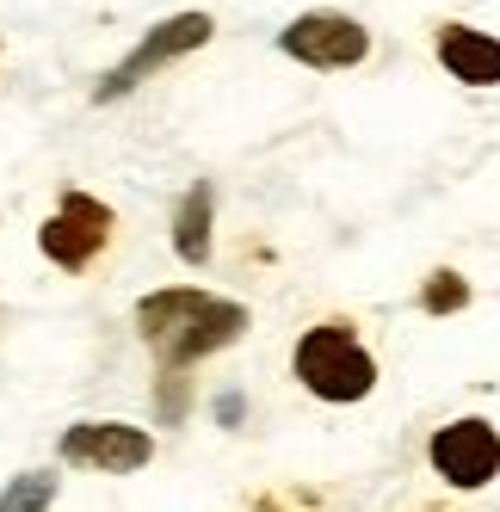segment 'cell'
Masks as SVG:
<instances>
[{"label": "cell", "mask_w": 500, "mask_h": 512, "mask_svg": "<svg viewBox=\"0 0 500 512\" xmlns=\"http://www.w3.org/2000/svg\"><path fill=\"white\" fill-rule=\"evenodd\" d=\"M439 62H445V75L470 81V87H500V38H488V31L445 25L439 31Z\"/></svg>", "instance_id": "ba28073f"}, {"label": "cell", "mask_w": 500, "mask_h": 512, "mask_svg": "<svg viewBox=\"0 0 500 512\" xmlns=\"http://www.w3.org/2000/svg\"><path fill=\"white\" fill-rule=\"evenodd\" d=\"M105 241H112V210H105L99 198H87V192H62L56 216L38 229L44 260H56L62 272H87Z\"/></svg>", "instance_id": "5b68a950"}, {"label": "cell", "mask_w": 500, "mask_h": 512, "mask_svg": "<svg viewBox=\"0 0 500 512\" xmlns=\"http://www.w3.org/2000/svg\"><path fill=\"white\" fill-rule=\"evenodd\" d=\"M136 327L149 340V352L161 358V371H186L192 358H210L247 334V309L229 297H210V290L173 284L136 303Z\"/></svg>", "instance_id": "6da1fadb"}, {"label": "cell", "mask_w": 500, "mask_h": 512, "mask_svg": "<svg viewBox=\"0 0 500 512\" xmlns=\"http://www.w3.org/2000/svg\"><path fill=\"white\" fill-rule=\"evenodd\" d=\"M56 500V475L50 469H25V475H13V488L0 494V512H44Z\"/></svg>", "instance_id": "30bf717a"}, {"label": "cell", "mask_w": 500, "mask_h": 512, "mask_svg": "<svg viewBox=\"0 0 500 512\" xmlns=\"http://www.w3.org/2000/svg\"><path fill=\"white\" fill-rule=\"evenodd\" d=\"M278 50L284 56H297L309 68H359L371 56V31L352 19V13H303L278 31Z\"/></svg>", "instance_id": "277c9868"}, {"label": "cell", "mask_w": 500, "mask_h": 512, "mask_svg": "<svg viewBox=\"0 0 500 512\" xmlns=\"http://www.w3.org/2000/svg\"><path fill=\"white\" fill-rule=\"evenodd\" d=\"M426 457H433V469L451 488H488L500 475V432L488 420H451L433 432Z\"/></svg>", "instance_id": "8992f818"}, {"label": "cell", "mask_w": 500, "mask_h": 512, "mask_svg": "<svg viewBox=\"0 0 500 512\" xmlns=\"http://www.w3.org/2000/svg\"><path fill=\"white\" fill-rule=\"evenodd\" d=\"M210 223H217V192H210V179H198L180 204V216H173V247H180L186 266L210 260Z\"/></svg>", "instance_id": "9c48e42d"}, {"label": "cell", "mask_w": 500, "mask_h": 512, "mask_svg": "<svg viewBox=\"0 0 500 512\" xmlns=\"http://www.w3.org/2000/svg\"><path fill=\"white\" fill-rule=\"evenodd\" d=\"M420 303H426V315H457L463 303H470V284H463L457 272H433L426 290H420Z\"/></svg>", "instance_id": "8fae6325"}, {"label": "cell", "mask_w": 500, "mask_h": 512, "mask_svg": "<svg viewBox=\"0 0 500 512\" xmlns=\"http://www.w3.org/2000/svg\"><path fill=\"white\" fill-rule=\"evenodd\" d=\"M155 457V438L142 426L124 420H81L62 432V463H81V469H105V475H130Z\"/></svg>", "instance_id": "52a82bcc"}, {"label": "cell", "mask_w": 500, "mask_h": 512, "mask_svg": "<svg viewBox=\"0 0 500 512\" xmlns=\"http://www.w3.org/2000/svg\"><path fill=\"white\" fill-rule=\"evenodd\" d=\"M210 31H217V25H210V13H173V19H161V25L149 31V38H142V44H136V50L112 68V75H105V81L93 87V99H99V105L124 99L130 87L149 81L155 68H167V62H180V56L204 50V44H210Z\"/></svg>", "instance_id": "3957f363"}, {"label": "cell", "mask_w": 500, "mask_h": 512, "mask_svg": "<svg viewBox=\"0 0 500 512\" xmlns=\"http://www.w3.org/2000/svg\"><path fill=\"white\" fill-rule=\"evenodd\" d=\"M291 371H297L303 389L321 395V401H365V395L377 389V358L359 346V334H352L346 321L309 327V334L297 340Z\"/></svg>", "instance_id": "7a4b0ae2"}, {"label": "cell", "mask_w": 500, "mask_h": 512, "mask_svg": "<svg viewBox=\"0 0 500 512\" xmlns=\"http://www.w3.org/2000/svg\"><path fill=\"white\" fill-rule=\"evenodd\" d=\"M217 420H223V426L241 420V395H223V401H217Z\"/></svg>", "instance_id": "7c38bea8"}]
</instances>
